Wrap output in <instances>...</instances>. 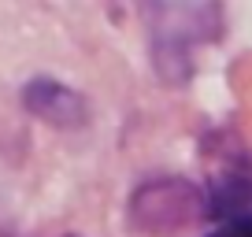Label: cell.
Masks as SVG:
<instances>
[{"mask_svg": "<svg viewBox=\"0 0 252 237\" xmlns=\"http://www.w3.org/2000/svg\"><path fill=\"white\" fill-rule=\"evenodd\" d=\"M208 215L226 226L252 219V174L245 171H226L219 178H212V189H208Z\"/></svg>", "mask_w": 252, "mask_h": 237, "instance_id": "obj_4", "label": "cell"}, {"mask_svg": "<svg viewBox=\"0 0 252 237\" xmlns=\"http://www.w3.org/2000/svg\"><path fill=\"white\" fill-rule=\"evenodd\" d=\"M208 215V200L186 178H149L130 197V222L141 234H182Z\"/></svg>", "mask_w": 252, "mask_h": 237, "instance_id": "obj_2", "label": "cell"}, {"mask_svg": "<svg viewBox=\"0 0 252 237\" xmlns=\"http://www.w3.org/2000/svg\"><path fill=\"white\" fill-rule=\"evenodd\" d=\"M152 30V67L178 86L193 74V48L219 37L222 11L215 4H149L141 8Z\"/></svg>", "mask_w": 252, "mask_h": 237, "instance_id": "obj_1", "label": "cell"}, {"mask_svg": "<svg viewBox=\"0 0 252 237\" xmlns=\"http://www.w3.org/2000/svg\"><path fill=\"white\" fill-rule=\"evenodd\" d=\"M0 237H8V234H4V222H0Z\"/></svg>", "mask_w": 252, "mask_h": 237, "instance_id": "obj_5", "label": "cell"}, {"mask_svg": "<svg viewBox=\"0 0 252 237\" xmlns=\"http://www.w3.org/2000/svg\"><path fill=\"white\" fill-rule=\"evenodd\" d=\"M23 104L30 115H37L41 122H48L56 130H78L86 122V100H82V93H74L71 86H63L56 78L26 82Z\"/></svg>", "mask_w": 252, "mask_h": 237, "instance_id": "obj_3", "label": "cell"}]
</instances>
